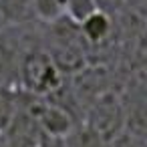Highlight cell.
Segmentation results:
<instances>
[{"label": "cell", "mask_w": 147, "mask_h": 147, "mask_svg": "<svg viewBox=\"0 0 147 147\" xmlns=\"http://www.w3.org/2000/svg\"><path fill=\"white\" fill-rule=\"evenodd\" d=\"M107 147H147L145 145V137H139V135H133L129 131H121L117 137H113Z\"/></svg>", "instance_id": "30bf717a"}, {"label": "cell", "mask_w": 147, "mask_h": 147, "mask_svg": "<svg viewBox=\"0 0 147 147\" xmlns=\"http://www.w3.org/2000/svg\"><path fill=\"white\" fill-rule=\"evenodd\" d=\"M113 32H115V18L105 10L93 12L87 20L79 24V34L89 45H103L113 36Z\"/></svg>", "instance_id": "277c9868"}, {"label": "cell", "mask_w": 147, "mask_h": 147, "mask_svg": "<svg viewBox=\"0 0 147 147\" xmlns=\"http://www.w3.org/2000/svg\"><path fill=\"white\" fill-rule=\"evenodd\" d=\"M34 20L32 0H0V22L6 26H22Z\"/></svg>", "instance_id": "5b68a950"}, {"label": "cell", "mask_w": 147, "mask_h": 147, "mask_svg": "<svg viewBox=\"0 0 147 147\" xmlns=\"http://www.w3.org/2000/svg\"><path fill=\"white\" fill-rule=\"evenodd\" d=\"M32 10L34 20L53 24L65 16V0H32Z\"/></svg>", "instance_id": "ba28073f"}, {"label": "cell", "mask_w": 147, "mask_h": 147, "mask_svg": "<svg viewBox=\"0 0 147 147\" xmlns=\"http://www.w3.org/2000/svg\"><path fill=\"white\" fill-rule=\"evenodd\" d=\"M0 147H8V145H6V137H4V133H0Z\"/></svg>", "instance_id": "7c38bea8"}, {"label": "cell", "mask_w": 147, "mask_h": 147, "mask_svg": "<svg viewBox=\"0 0 147 147\" xmlns=\"http://www.w3.org/2000/svg\"><path fill=\"white\" fill-rule=\"evenodd\" d=\"M123 4V0H97V6L99 10H105V12H113V10H119V6Z\"/></svg>", "instance_id": "8fae6325"}, {"label": "cell", "mask_w": 147, "mask_h": 147, "mask_svg": "<svg viewBox=\"0 0 147 147\" xmlns=\"http://www.w3.org/2000/svg\"><path fill=\"white\" fill-rule=\"evenodd\" d=\"M4 137H6L8 147H42L45 133L38 129V125L34 123V119L28 113L18 109V113H16L12 125L6 129Z\"/></svg>", "instance_id": "3957f363"}, {"label": "cell", "mask_w": 147, "mask_h": 147, "mask_svg": "<svg viewBox=\"0 0 147 147\" xmlns=\"http://www.w3.org/2000/svg\"><path fill=\"white\" fill-rule=\"evenodd\" d=\"M20 109V95L12 85L0 83V133H6Z\"/></svg>", "instance_id": "8992f818"}, {"label": "cell", "mask_w": 147, "mask_h": 147, "mask_svg": "<svg viewBox=\"0 0 147 147\" xmlns=\"http://www.w3.org/2000/svg\"><path fill=\"white\" fill-rule=\"evenodd\" d=\"M97 10V0H65V18L77 26Z\"/></svg>", "instance_id": "9c48e42d"}, {"label": "cell", "mask_w": 147, "mask_h": 147, "mask_svg": "<svg viewBox=\"0 0 147 147\" xmlns=\"http://www.w3.org/2000/svg\"><path fill=\"white\" fill-rule=\"evenodd\" d=\"M16 81L26 95L53 97L63 87V73L49 51L30 49L20 59Z\"/></svg>", "instance_id": "6da1fadb"}, {"label": "cell", "mask_w": 147, "mask_h": 147, "mask_svg": "<svg viewBox=\"0 0 147 147\" xmlns=\"http://www.w3.org/2000/svg\"><path fill=\"white\" fill-rule=\"evenodd\" d=\"M61 143L63 147H107V141L85 123H77L65 137H61Z\"/></svg>", "instance_id": "52a82bcc"}, {"label": "cell", "mask_w": 147, "mask_h": 147, "mask_svg": "<svg viewBox=\"0 0 147 147\" xmlns=\"http://www.w3.org/2000/svg\"><path fill=\"white\" fill-rule=\"evenodd\" d=\"M85 125H89L95 133H99L109 143L113 137H117L125 129L123 101L115 93H99L89 109Z\"/></svg>", "instance_id": "7a4b0ae2"}]
</instances>
